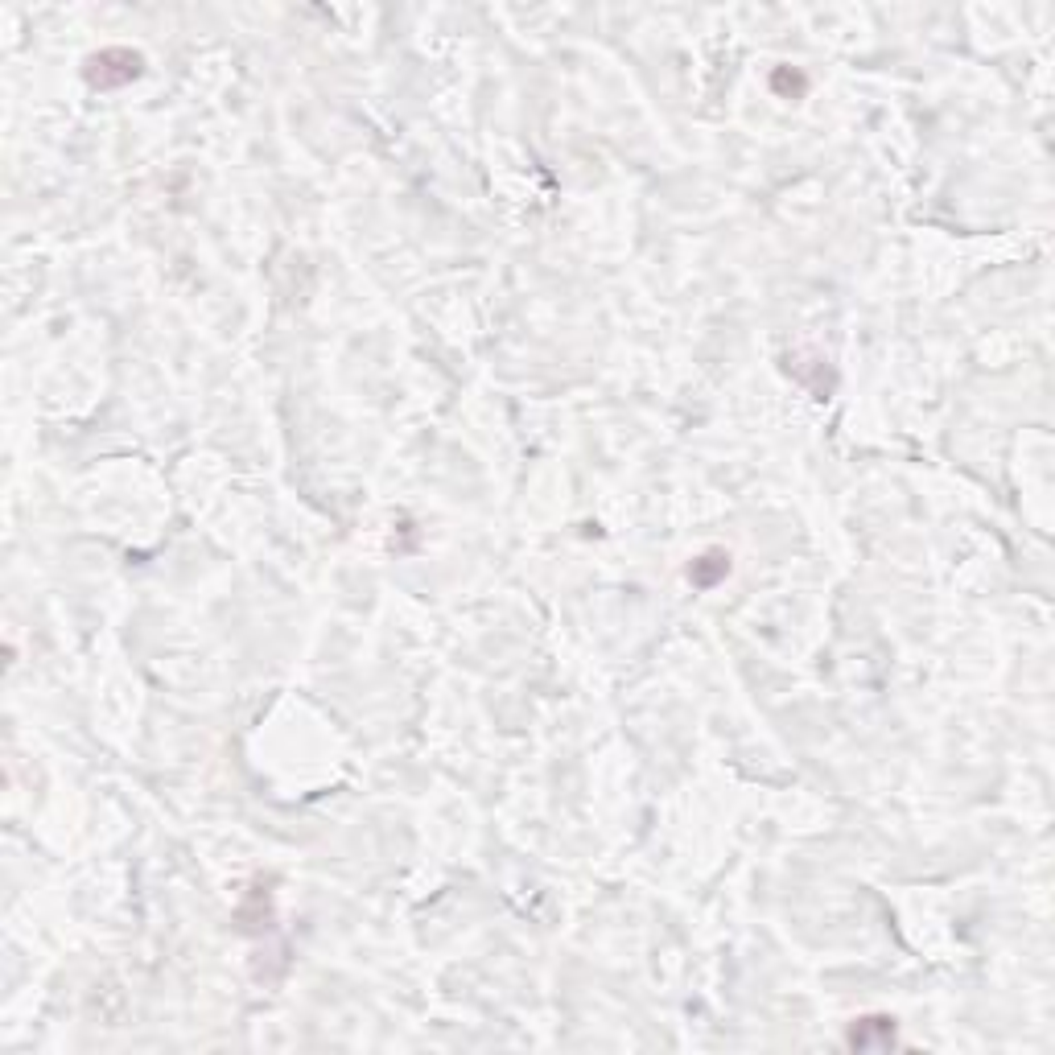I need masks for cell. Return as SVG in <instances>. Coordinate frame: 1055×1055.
I'll return each instance as SVG.
<instances>
[{"label":"cell","mask_w":1055,"mask_h":1055,"mask_svg":"<svg viewBox=\"0 0 1055 1055\" xmlns=\"http://www.w3.org/2000/svg\"><path fill=\"white\" fill-rule=\"evenodd\" d=\"M845 1043L858 1047V1051H866V1047H891L895 1043V1018H862V1023L849 1027V1039Z\"/></svg>","instance_id":"7a4b0ae2"},{"label":"cell","mask_w":1055,"mask_h":1055,"mask_svg":"<svg viewBox=\"0 0 1055 1055\" xmlns=\"http://www.w3.org/2000/svg\"><path fill=\"white\" fill-rule=\"evenodd\" d=\"M141 75V54L132 50H99L87 58V83L91 87H120Z\"/></svg>","instance_id":"6da1fadb"},{"label":"cell","mask_w":1055,"mask_h":1055,"mask_svg":"<svg viewBox=\"0 0 1055 1055\" xmlns=\"http://www.w3.org/2000/svg\"><path fill=\"white\" fill-rule=\"evenodd\" d=\"M771 83H775V91H784V87H792V91H804V79H800V75H788V71H779Z\"/></svg>","instance_id":"277c9868"},{"label":"cell","mask_w":1055,"mask_h":1055,"mask_svg":"<svg viewBox=\"0 0 1055 1055\" xmlns=\"http://www.w3.org/2000/svg\"><path fill=\"white\" fill-rule=\"evenodd\" d=\"M726 573H730V553H722V549H709L705 557H697V561L689 565V582H693L697 590H713V586H718Z\"/></svg>","instance_id":"3957f363"}]
</instances>
